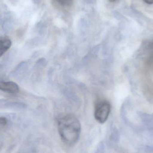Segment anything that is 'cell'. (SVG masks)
Here are the masks:
<instances>
[{
    "label": "cell",
    "instance_id": "obj_1",
    "mask_svg": "<svg viewBox=\"0 0 153 153\" xmlns=\"http://www.w3.org/2000/svg\"><path fill=\"white\" fill-rule=\"evenodd\" d=\"M58 133L62 141L68 146L77 143L81 134L80 121L72 114L63 115L57 120Z\"/></svg>",
    "mask_w": 153,
    "mask_h": 153
},
{
    "label": "cell",
    "instance_id": "obj_2",
    "mask_svg": "<svg viewBox=\"0 0 153 153\" xmlns=\"http://www.w3.org/2000/svg\"><path fill=\"white\" fill-rule=\"evenodd\" d=\"M111 106L106 100L98 101L94 106V116L96 120L101 124H103L108 120L110 113Z\"/></svg>",
    "mask_w": 153,
    "mask_h": 153
},
{
    "label": "cell",
    "instance_id": "obj_3",
    "mask_svg": "<svg viewBox=\"0 0 153 153\" xmlns=\"http://www.w3.org/2000/svg\"><path fill=\"white\" fill-rule=\"evenodd\" d=\"M0 90L9 93L16 94L19 91V87L14 82L0 81Z\"/></svg>",
    "mask_w": 153,
    "mask_h": 153
},
{
    "label": "cell",
    "instance_id": "obj_4",
    "mask_svg": "<svg viewBox=\"0 0 153 153\" xmlns=\"http://www.w3.org/2000/svg\"><path fill=\"white\" fill-rule=\"evenodd\" d=\"M10 39L7 37L0 38V57L7 52L11 46Z\"/></svg>",
    "mask_w": 153,
    "mask_h": 153
},
{
    "label": "cell",
    "instance_id": "obj_5",
    "mask_svg": "<svg viewBox=\"0 0 153 153\" xmlns=\"http://www.w3.org/2000/svg\"><path fill=\"white\" fill-rule=\"evenodd\" d=\"M58 4L63 7H68L72 4L73 0H55Z\"/></svg>",
    "mask_w": 153,
    "mask_h": 153
},
{
    "label": "cell",
    "instance_id": "obj_6",
    "mask_svg": "<svg viewBox=\"0 0 153 153\" xmlns=\"http://www.w3.org/2000/svg\"><path fill=\"white\" fill-rule=\"evenodd\" d=\"M7 120L4 117H0V131L6 126Z\"/></svg>",
    "mask_w": 153,
    "mask_h": 153
},
{
    "label": "cell",
    "instance_id": "obj_7",
    "mask_svg": "<svg viewBox=\"0 0 153 153\" xmlns=\"http://www.w3.org/2000/svg\"><path fill=\"white\" fill-rule=\"evenodd\" d=\"M143 1L148 4H153V0H143Z\"/></svg>",
    "mask_w": 153,
    "mask_h": 153
},
{
    "label": "cell",
    "instance_id": "obj_8",
    "mask_svg": "<svg viewBox=\"0 0 153 153\" xmlns=\"http://www.w3.org/2000/svg\"><path fill=\"white\" fill-rule=\"evenodd\" d=\"M110 2H113L115 1L116 0H109Z\"/></svg>",
    "mask_w": 153,
    "mask_h": 153
}]
</instances>
